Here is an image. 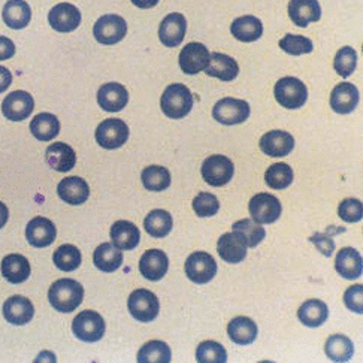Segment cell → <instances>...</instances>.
<instances>
[{
	"instance_id": "cell-52",
	"label": "cell",
	"mask_w": 363,
	"mask_h": 363,
	"mask_svg": "<svg viewBox=\"0 0 363 363\" xmlns=\"http://www.w3.org/2000/svg\"><path fill=\"white\" fill-rule=\"evenodd\" d=\"M132 4L141 9H150L159 4V0H132Z\"/></svg>"
},
{
	"instance_id": "cell-15",
	"label": "cell",
	"mask_w": 363,
	"mask_h": 363,
	"mask_svg": "<svg viewBox=\"0 0 363 363\" xmlns=\"http://www.w3.org/2000/svg\"><path fill=\"white\" fill-rule=\"evenodd\" d=\"M187 30V20L179 12H172L166 16L160 24L159 38L160 42L167 48H175L183 42Z\"/></svg>"
},
{
	"instance_id": "cell-6",
	"label": "cell",
	"mask_w": 363,
	"mask_h": 363,
	"mask_svg": "<svg viewBox=\"0 0 363 363\" xmlns=\"http://www.w3.org/2000/svg\"><path fill=\"white\" fill-rule=\"evenodd\" d=\"M93 35L99 44L116 45L128 35V23L117 13H106L96 21Z\"/></svg>"
},
{
	"instance_id": "cell-40",
	"label": "cell",
	"mask_w": 363,
	"mask_h": 363,
	"mask_svg": "<svg viewBox=\"0 0 363 363\" xmlns=\"http://www.w3.org/2000/svg\"><path fill=\"white\" fill-rule=\"evenodd\" d=\"M171 348L163 341H150L138 353L139 363H169Z\"/></svg>"
},
{
	"instance_id": "cell-38",
	"label": "cell",
	"mask_w": 363,
	"mask_h": 363,
	"mask_svg": "<svg viewBox=\"0 0 363 363\" xmlns=\"http://www.w3.org/2000/svg\"><path fill=\"white\" fill-rule=\"evenodd\" d=\"M143 184L150 191H163L171 186V174L163 166L152 164L145 167L141 174Z\"/></svg>"
},
{
	"instance_id": "cell-13",
	"label": "cell",
	"mask_w": 363,
	"mask_h": 363,
	"mask_svg": "<svg viewBox=\"0 0 363 363\" xmlns=\"http://www.w3.org/2000/svg\"><path fill=\"white\" fill-rule=\"evenodd\" d=\"M48 23L55 32L71 33L81 24V12L72 4H59L48 12Z\"/></svg>"
},
{
	"instance_id": "cell-31",
	"label": "cell",
	"mask_w": 363,
	"mask_h": 363,
	"mask_svg": "<svg viewBox=\"0 0 363 363\" xmlns=\"http://www.w3.org/2000/svg\"><path fill=\"white\" fill-rule=\"evenodd\" d=\"M94 267L102 272H114L117 271L123 263V253L121 250L117 248L114 244L104 242L94 250L93 255Z\"/></svg>"
},
{
	"instance_id": "cell-18",
	"label": "cell",
	"mask_w": 363,
	"mask_h": 363,
	"mask_svg": "<svg viewBox=\"0 0 363 363\" xmlns=\"http://www.w3.org/2000/svg\"><path fill=\"white\" fill-rule=\"evenodd\" d=\"M260 150L269 157L289 156L295 148V138L284 130H272L260 138Z\"/></svg>"
},
{
	"instance_id": "cell-27",
	"label": "cell",
	"mask_w": 363,
	"mask_h": 363,
	"mask_svg": "<svg viewBox=\"0 0 363 363\" xmlns=\"http://www.w3.org/2000/svg\"><path fill=\"white\" fill-rule=\"evenodd\" d=\"M335 269L345 280H356V278H359L363 269V262L359 251L352 247H345L338 251L337 259H335Z\"/></svg>"
},
{
	"instance_id": "cell-4",
	"label": "cell",
	"mask_w": 363,
	"mask_h": 363,
	"mask_svg": "<svg viewBox=\"0 0 363 363\" xmlns=\"http://www.w3.org/2000/svg\"><path fill=\"white\" fill-rule=\"evenodd\" d=\"M130 315L141 323H150L156 320L160 311V302L155 293L147 289H138L130 293L128 301Z\"/></svg>"
},
{
	"instance_id": "cell-44",
	"label": "cell",
	"mask_w": 363,
	"mask_h": 363,
	"mask_svg": "<svg viewBox=\"0 0 363 363\" xmlns=\"http://www.w3.org/2000/svg\"><path fill=\"white\" fill-rule=\"evenodd\" d=\"M356 66H357V54L354 48L344 47L337 52V55H335L333 69L340 77L348 78L356 71Z\"/></svg>"
},
{
	"instance_id": "cell-29",
	"label": "cell",
	"mask_w": 363,
	"mask_h": 363,
	"mask_svg": "<svg viewBox=\"0 0 363 363\" xmlns=\"http://www.w3.org/2000/svg\"><path fill=\"white\" fill-rule=\"evenodd\" d=\"M109 235H111V240H113V244L117 248L125 250V251L136 248L139 244V240H141V232H139L136 225L125 220L116 221L113 228H111Z\"/></svg>"
},
{
	"instance_id": "cell-53",
	"label": "cell",
	"mask_w": 363,
	"mask_h": 363,
	"mask_svg": "<svg viewBox=\"0 0 363 363\" xmlns=\"http://www.w3.org/2000/svg\"><path fill=\"white\" fill-rule=\"evenodd\" d=\"M8 218H9V209L4 202H0V229L5 228Z\"/></svg>"
},
{
	"instance_id": "cell-19",
	"label": "cell",
	"mask_w": 363,
	"mask_h": 363,
	"mask_svg": "<svg viewBox=\"0 0 363 363\" xmlns=\"http://www.w3.org/2000/svg\"><path fill=\"white\" fill-rule=\"evenodd\" d=\"M169 260L162 250H148L139 260V271L148 281H159L166 275Z\"/></svg>"
},
{
	"instance_id": "cell-7",
	"label": "cell",
	"mask_w": 363,
	"mask_h": 363,
	"mask_svg": "<svg viewBox=\"0 0 363 363\" xmlns=\"http://www.w3.org/2000/svg\"><path fill=\"white\" fill-rule=\"evenodd\" d=\"M96 143L105 150H117L129 139V125L120 118H108L96 129Z\"/></svg>"
},
{
	"instance_id": "cell-9",
	"label": "cell",
	"mask_w": 363,
	"mask_h": 363,
	"mask_svg": "<svg viewBox=\"0 0 363 363\" xmlns=\"http://www.w3.org/2000/svg\"><path fill=\"white\" fill-rule=\"evenodd\" d=\"M251 218L257 221L259 225H272L281 216L283 206L274 194L259 193L251 198L248 203Z\"/></svg>"
},
{
	"instance_id": "cell-21",
	"label": "cell",
	"mask_w": 363,
	"mask_h": 363,
	"mask_svg": "<svg viewBox=\"0 0 363 363\" xmlns=\"http://www.w3.org/2000/svg\"><path fill=\"white\" fill-rule=\"evenodd\" d=\"M247 244L242 236L236 232L225 233L217 242L218 256L226 263H241L247 257Z\"/></svg>"
},
{
	"instance_id": "cell-43",
	"label": "cell",
	"mask_w": 363,
	"mask_h": 363,
	"mask_svg": "<svg viewBox=\"0 0 363 363\" xmlns=\"http://www.w3.org/2000/svg\"><path fill=\"white\" fill-rule=\"evenodd\" d=\"M196 360L199 363H226L228 353L221 344L216 341H203L196 350Z\"/></svg>"
},
{
	"instance_id": "cell-39",
	"label": "cell",
	"mask_w": 363,
	"mask_h": 363,
	"mask_svg": "<svg viewBox=\"0 0 363 363\" xmlns=\"http://www.w3.org/2000/svg\"><path fill=\"white\" fill-rule=\"evenodd\" d=\"M52 260L55 267H57L60 271L72 272L79 268L82 257H81V251L75 245L65 244L54 251Z\"/></svg>"
},
{
	"instance_id": "cell-5",
	"label": "cell",
	"mask_w": 363,
	"mask_h": 363,
	"mask_svg": "<svg viewBox=\"0 0 363 363\" xmlns=\"http://www.w3.org/2000/svg\"><path fill=\"white\" fill-rule=\"evenodd\" d=\"M105 320L96 311H81L72 322V332L84 342H97L105 335Z\"/></svg>"
},
{
	"instance_id": "cell-12",
	"label": "cell",
	"mask_w": 363,
	"mask_h": 363,
	"mask_svg": "<svg viewBox=\"0 0 363 363\" xmlns=\"http://www.w3.org/2000/svg\"><path fill=\"white\" fill-rule=\"evenodd\" d=\"M35 109L33 96L27 91L17 90L9 93L2 102V114L11 121H23L29 118Z\"/></svg>"
},
{
	"instance_id": "cell-2",
	"label": "cell",
	"mask_w": 363,
	"mask_h": 363,
	"mask_svg": "<svg viewBox=\"0 0 363 363\" xmlns=\"http://www.w3.org/2000/svg\"><path fill=\"white\" fill-rule=\"evenodd\" d=\"M160 106L167 118L179 120L189 116L193 108V96L184 84H171L162 94Z\"/></svg>"
},
{
	"instance_id": "cell-1",
	"label": "cell",
	"mask_w": 363,
	"mask_h": 363,
	"mask_svg": "<svg viewBox=\"0 0 363 363\" xmlns=\"http://www.w3.org/2000/svg\"><path fill=\"white\" fill-rule=\"evenodd\" d=\"M84 287L72 278H60L48 290V301L54 310L72 313L82 303Z\"/></svg>"
},
{
	"instance_id": "cell-8",
	"label": "cell",
	"mask_w": 363,
	"mask_h": 363,
	"mask_svg": "<svg viewBox=\"0 0 363 363\" xmlns=\"http://www.w3.org/2000/svg\"><path fill=\"white\" fill-rule=\"evenodd\" d=\"M201 172L206 184L213 187H223L233 178L235 166L232 160L228 159L226 156L216 155L205 159L201 167Z\"/></svg>"
},
{
	"instance_id": "cell-10",
	"label": "cell",
	"mask_w": 363,
	"mask_h": 363,
	"mask_svg": "<svg viewBox=\"0 0 363 363\" xmlns=\"http://www.w3.org/2000/svg\"><path fill=\"white\" fill-rule=\"evenodd\" d=\"M250 105L242 99L235 97H225L218 101L213 108V117L216 121L225 125L241 124L250 117Z\"/></svg>"
},
{
	"instance_id": "cell-26",
	"label": "cell",
	"mask_w": 363,
	"mask_h": 363,
	"mask_svg": "<svg viewBox=\"0 0 363 363\" xmlns=\"http://www.w3.org/2000/svg\"><path fill=\"white\" fill-rule=\"evenodd\" d=\"M45 159L48 166L57 172H69L77 163L74 148L65 143L51 144L45 151Z\"/></svg>"
},
{
	"instance_id": "cell-50",
	"label": "cell",
	"mask_w": 363,
	"mask_h": 363,
	"mask_svg": "<svg viewBox=\"0 0 363 363\" xmlns=\"http://www.w3.org/2000/svg\"><path fill=\"white\" fill-rule=\"evenodd\" d=\"M13 54H16V44L9 38L0 36V62L12 59Z\"/></svg>"
},
{
	"instance_id": "cell-22",
	"label": "cell",
	"mask_w": 363,
	"mask_h": 363,
	"mask_svg": "<svg viewBox=\"0 0 363 363\" xmlns=\"http://www.w3.org/2000/svg\"><path fill=\"white\" fill-rule=\"evenodd\" d=\"M59 198L69 205H82L90 196V187L86 179L79 177L63 178L57 186Z\"/></svg>"
},
{
	"instance_id": "cell-34",
	"label": "cell",
	"mask_w": 363,
	"mask_h": 363,
	"mask_svg": "<svg viewBox=\"0 0 363 363\" xmlns=\"http://www.w3.org/2000/svg\"><path fill=\"white\" fill-rule=\"evenodd\" d=\"M30 132L38 141H52V139L60 133V121L54 114L40 113L32 120Z\"/></svg>"
},
{
	"instance_id": "cell-32",
	"label": "cell",
	"mask_w": 363,
	"mask_h": 363,
	"mask_svg": "<svg viewBox=\"0 0 363 363\" xmlns=\"http://www.w3.org/2000/svg\"><path fill=\"white\" fill-rule=\"evenodd\" d=\"M329 317L328 305L320 299H310L301 305L298 311V318L303 326L320 328Z\"/></svg>"
},
{
	"instance_id": "cell-46",
	"label": "cell",
	"mask_w": 363,
	"mask_h": 363,
	"mask_svg": "<svg viewBox=\"0 0 363 363\" xmlns=\"http://www.w3.org/2000/svg\"><path fill=\"white\" fill-rule=\"evenodd\" d=\"M191 206L194 209V213H196L199 217H213L218 213L220 202L213 193L201 191L198 196L193 199Z\"/></svg>"
},
{
	"instance_id": "cell-25",
	"label": "cell",
	"mask_w": 363,
	"mask_h": 363,
	"mask_svg": "<svg viewBox=\"0 0 363 363\" xmlns=\"http://www.w3.org/2000/svg\"><path fill=\"white\" fill-rule=\"evenodd\" d=\"M205 74L208 77L218 78L220 81H233L240 74V66L236 60L230 55L221 54V52H213L209 55V63L205 67Z\"/></svg>"
},
{
	"instance_id": "cell-17",
	"label": "cell",
	"mask_w": 363,
	"mask_h": 363,
	"mask_svg": "<svg viewBox=\"0 0 363 363\" xmlns=\"http://www.w3.org/2000/svg\"><path fill=\"white\" fill-rule=\"evenodd\" d=\"M129 102V91L123 84L108 82L97 90V104L108 113H118Z\"/></svg>"
},
{
	"instance_id": "cell-51",
	"label": "cell",
	"mask_w": 363,
	"mask_h": 363,
	"mask_svg": "<svg viewBox=\"0 0 363 363\" xmlns=\"http://www.w3.org/2000/svg\"><path fill=\"white\" fill-rule=\"evenodd\" d=\"M11 84H12V74L8 71L6 67L0 66V93L6 91Z\"/></svg>"
},
{
	"instance_id": "cell-42",
	"label": "cell",
	"mask_w": 363,
	"mask_h": 363,
	"mask_svg": "<svg viewBox=\"0 0 363 363\" xmlns=\"http://www.w3.org/2000/svg\"><path fill=\"white\" fill-rule=\"evenodd\" d=\"M264 181L274 190H284L293 183V169L286 163H275L268 167Z\"/></svg>"
},
{
	"instance_id": "cell-35",
	"label": "cell",
	"mask_w": 363,
	"mask_h": 363,
	"mask_svg": "<svg viewBox=\"0 0 363 363\" xmlns=\"http://www.w3.org/2000/svg\"><path fill=\"white\" fill-rule=\"evenodd\" d=\"M230 32L241 42H255L263 35V24L255 16H244L232 23Z\"/></svg>"
},
{
	"instance_id": "cell-30",
	"label": "cell",
	"mask_w": 363,
	"mask_h": 363,
	"mask_svg": "<svg viewBox=\"0 0 363 363\" xmlns=\"http://www.w3.org/2000/svg\"><path fill=\"white\" fill-rule=\"evenodd\" d=\"M0 268L4 278L11 284H21L30 277V263L21 255H8Z\"/></svg>"
},
{
	"instance_id": "cell-36",
	"label": "cell",
	"mask_w": 363,
	"mask_h": 363,
	"mask_svg": "<svg viewBox=\"0 0 363 363\" xmlns=\"http://www.w3.org/2000/svg\"><path fill=\"white\" fill-rule=\"evenodd\" d=\"M172 226V216L164 209H155L144 220V228L152 238H164L166 235L171 233Z\"/></svg>"
},
{
	"instance_id": "cell-3",
	"label": "cell",
	"mask_w": 363,
	"mask_h": 363,
	"mask_svg": "<svg viewBox=\"0 0 363 363\" xmlns=\"http://www.w3.org/2000/svg\"><path fill=\"white\" fill-rule=\"evenodd\" d=\"M274 94L277 102L286 109H299L308 99V89L295 77H284L275 84Z\"/></svg>"
},
{
	"instance_id": "cell-41",
	"label": "cell",
	"mask_w": 363,
	"mask_h": 363,
	"mask_svg": "<svg viewBox=\"0 0 363 363\" xmlns=\"http://www.w3.org/2000/svg\"><path fill=\"white\" fill-rule=\"evenodd\" d=\"M232 230L240 233L244 238L247 247L250 248L257 247L264 240V235H267L262 225H259V223L255 220H248V218L236 221L232 226Z\"/></svg>"
},
{
	"instance_id": "cell-48",
	"label": "cell",
	"mask_w": 363,
	"mask_h": 363,
	"mask_svg": "<svg viewBox=\"0 0 363 363\" xmlns=\"http://www.w3.org/2000/svg\"><path fill=\"white\" fill-rule=\"evenodd\" d=\"M363 286H352L348 287L344 293V303L350 311L362 314L363 313Z\"/></svg>"
},
{
	"instance_id": "cell-16",
	"label": "cell",
	"mask_w": 363,
	"mask_h": 363,
	"mask_svg": "<svg viewBox=\"0 0 363 363\" xmlns=\"http://www.w3.org/2000/svg\"><path fill=\"white\" fill-rule=\"evenodd\" d=\"M57 236V229L54 223L45 217H35L26 228V240L32 247L45 248L50 247Z\"/></svg>"
},
{
	"instance_id": "cell-49",
	"label": "cell",
	"mask_w": 363,
	"mask_h": 363,
	"mask_svg": "<svg viewBox=\"0 0 363 363\" xmlns=\"http://www.w3.org/2000/svg\"><path fill=\"white\" fill-rule=\"evenodd\" d=\"M310 241L317 245V248L320 250V253H323L326 257L332 256L333 250H335V242H333V240L330 238L328 233L314 235V236H311Z\"/></svg>"
},
{
	"instance_id": "cell-45",
	"label": "cell",
	"mask_w": 363,
	"mask_h": 363,
	"mask_svg": "<svg viewBox=\"0 0 363 363\" xmlns=\"http://www.w3.org/2000/svg\"><path fill=\"white\" fill-rule=\"evenodd\" d=\"M280 48L290 55H302V54H310L314 45H313V40L306 36L287 33L280 40Z\"/></svg>"
},
{
	"instance_id": "cell-47",
	"label": "cell",
	"mask_w": 363,
	"mask_h": 363,
	"mask_svg": "<svg viewBox=\"0 0 363 363\" xmlns=\"http://www.w3.org/2000/svg\"><path fill=\"white\" fill-rule=\"evenodd\" d=\"M338 216L347 223H357L363 217V205L359 199H344L340 203Z\"/></svg>"
},
{
	"instance_id": "cell-28",
	"label": "cell",
	"mask_w": 363,
	"mask_h": 363,
	"mask_svg": "<svg viewBox=\"0 0 363 363\" xmlns=\"http://www.w3.org/2000/svg\"><path fill=\"white\" fill-rule=\"evenodd\" d=\"M2 18L9 29L21 30L32 20V9L26 0H8L2 11Z\"/></svg>"
},
{
	"instance_id": "cell-20",
	"label": "cell",
	"mask_w": 363,
	"mask_h": 363,
	"mask_svg": "<svg viewBox=\"0 0 363 363\" xmlns=\"http://www.w3.org/2000/svg\"><path fill=\"white\" fill-rule=\"evenodd\" d=\"M35 315V308L30 299L24 296H11L4 303V317L6 322L16 326H24L30 323Z\"/></svg>"
},
{
	"instance_id": "cell-23",
	"label": "cell",
	"mask_w": 363,
	"mask_h": 363,
	"mask_svg": "<svg viewBox=\"0 0 363 363\" xmlns=\"http://www.w3.org/2000/svg\"><path fill=\"white\" fill-rule=\"evenodd\" d=\"M359 105V90L354 84L342 82L335 86L330 94V108L337 114H350Z\"/></svg>"
},
{
	"instance_id": "cell-11",
	"label": "cell",
	"mask_w": 363,
	"mask_h": 363,
	"mask_svg": "<svg viewBox=\"0 0 363 363\" xmlns=\"http://www.w3.org/2000/svg\"><path fill=\"white\" fill-rule=\"evenodd\" d=\"M186 274L189 280L196 284H206L213 281L217 274V263L211 255L205 251H194L186 262Z\"/></svg>"
},
{
	"instance_id": "cell-33",
	"label": "cell",
	"mask_w": 363,
	"mask_h": 363,
	"mask_svg": "<svg viewBox=\"0 0 363 363\" xmlns=\"http://www.w3.org/2000/svg\"><path fill=\"white\" fill-rule=\"evenodd\" d=\"M228 335L232 342L248 345L257 338V325L248 317H236L228 326Z\"/></svg>"
},
{
	"instance_id": "cell-37",
	"label": "cell",
	"mask_w": 363,
	"mask_h": 363,
	"mask_svg": "<svg viewBox=\"0 0 363 363\" xmlns=\"http://www.w3.org/2000/svg\"><path fill=\"white\" fill-rule=\"evenodd\" d=\"M325 353L333 362H348L353 357L354 345L345 335H332L325 344Z\"/></svg>"
},
{
	"instance_id": "cell-24",
	"label": "cell",
	"mask_w": 363,
	"mask_h": 363,
	"mask_svg": "<svg viewBox=\"0 0 363 363\" xmlns=\"http://www.w3.org/2000/svg\"><path fill=\"white\" fill-rule=\"evenodd\" d=\"M289 17L299 27L317 23L322 17V6L318 0H290Z\"/></svg>"
},
{
	"instance_id": "cell-14",
	"label": "cell",
	"mask_w": 363,
	"mask_h": 363,
	"mask_svg": "<svg viewBox=\"0 0 363 363\" xmlns=\"http://www.w3.org/2000/svg\"><path fill=\"white\" fill-rule=\"evenodd\" d=\"M209 51L199 42H190L179 52V67L187 75H196L209 63Z\"/></svg>"
}]
</instances>
